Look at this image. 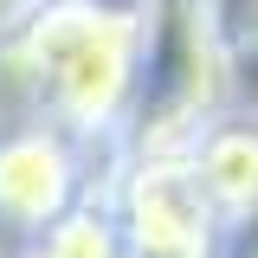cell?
I'll return each instance as SVG.
<instances>
[{"instance_id": "cell-1", "label": "cell", "mask_w": 258, "mask_h": 258, "mask_svg": "<svg viewBox=\"0 0 258 258\" xmlns=\"http://www.w3.org/2000/svg\"><path fill=\"white\" fill-rule=\"evenodd\" d=\"M7 58L45 123L78 142L123 136L142 84V0H32Z\"/></svg>"}, {"instance_id": "cell-2", "label": "cell", "mask_w": 258, "mask_h": 258, "mask_svg": "<svg viewBox=\"0 0 258 258\" xmlns=\"http://www.w3.org/2000/svg\"><path fill=\"white\" fill-rule=\"evenodd\" d=\"M110 220L123 232L129 258H220V239H226L187 155H129Z\"/></svg>"}, {"instance_id": "cell-3", "label": "cell", "mask_w": 258, "mask_h": 258, "mask_svg": "<svg viewBox=\"0 0 258 258\" xmlns=\"http://www.w3.org/2000/svg\"><path fill=\"white\" fill-rule=\"evenodd\" d=\"M71 207H84V142L45 116L7 129L0 136V220L39 239Z\"/></svg>"}, {"instance_id": "cell-4", "label": "cell", "mask_w": 258, "mask_h": 258, "mask_svg": "<svg viewBox=\"0 0 258 258\" xmlns=\"http://www.w3.org/2000/svg\"><path fill=\"white\" fill-rule=\"evenodd\" d=\"M187 168H194V181H200V194L220 213L226 232L258 220V110L207 116L200 136L187 142Z\"/></svg>"}, {"instance_id": "cell-5", "label": "cell", "mask_w": 258, "mask_h": 258, "mask_svg": "<svg viewBox=\"0 0 258 258\" xmlns=\"http://www.w3.org/2000/svg\"><path fill=\"white\" fill-rule=\"evenodd\" d=\"M200 13H207L213 39L226 45L232 71H239V64L258 52V0H200Z\"/></svg>"}]
</instances>
